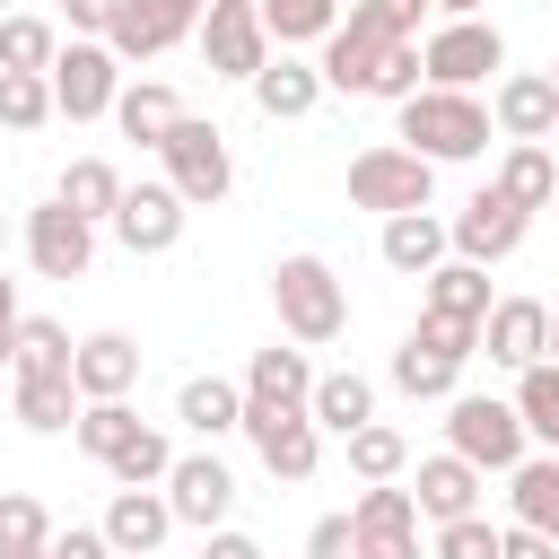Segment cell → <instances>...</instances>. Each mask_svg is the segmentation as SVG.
Listing matches in <instances>:
<instances>
[{
  "mask_svg": "<svg viewBox=\"0 0 559 559\" xmlns=\"http://www.w3.org/2000/svg\"><path fill=\"white\" fill-rule=\"evenodd\" d=\"M393 140L419 148L428 166H454V157H480L489 148V105L472 87H419L393 105Z\"/></svg>",
  "mask_w": 559,
  "mask_h": 559,
  "instance_id": "obj_1",
  "label": "cell"
},
{
  "mask_svg": "<svg viewBox=\"0 0 559 559\" xmlns=\"http://www.w3.org/2000/svg\"><path fill=\"white\" fill-rule=\"evenodd\" d=\"M271 306H280V332H288L297 349H323V341L349 332V288L332 280L323 253H288V262L271 271Z\"/></svg>",
  "mask_w": 559,
  "mask_h": 559,
  "instance_id": "obj_2",
  "label": "cell"
},
{
  "mask_svg": "<svg viewBox=\"0 0 559 559\" xmlns=\"http://www.w3.org/2000/svg\"><path fill=\"white\" fill-rule=\"evenodd\" d=\"M349 201H358V210H384V218L428 210V201H437V166H428L419 148H402V140H376V148L349 157Z\"/></svg>",
  "mask_w": 559,
  "mask_h": 559,
  "instance_id": "obj_3",
  "label": "cell"
},
{
  "mask_svg": "<svg viewBox=\"0 0 559 559\" xmlns=\"http://www.w3.org/2000/svg\"><path fill=\"white\" fill-rule=\"evenodd\" d=\"M445 445L480 472H515L524 463V411L498 402V393H454L445 402Z\"/></svg>",
  "mask_w": 559,
  "mask_h": 559,
  "instance_id": "obj_4",
  "label": "cell"
},
{
  "mask_svg": "<svg viewBox=\"0 0 559 559\" xmlns=\"http://www.w3.org/2000/svg\"><path fill=\"white\" fill-rule=\"evenodd\" d=\"M245 437L262 454L271 480H314V454H323V428L306 402H271V393H245Z\"/></svg>",
  "mask_w": 559,
  "mask_h": 559,
  "instance_id": "obj_5",
  "label": "cell"
},
{
  "mask_svg": "<svg viewBox=\"0 0 559 559\" xmlns=\"http://www.w3.org/2000/svg\"><path fill=\"white\" fill-rule=\"evenodd\" d=\"M157 157H166V183H175L192 210H218L227 183H236V157H227V131H218V122H192V114H183Z\"/></svg>",
  "mask_w": 559,
  "mask_h": 559,
  "instance_id": "obj_6",
  "label": "cell"
},
{
  "mask_svg": "<svg viewBox=\"0 0 559 559\" xmlns=\"http://www.w3.org/2000/svg\"><path fill=\"white\" fill-rule=\"evenodd\" d=\"M192 35H201V61H210L218 79H245V87H253V70L271 61V26H262V0H210Z\"/></svg>",
  "mask_w": 559,
  "mask_h": 559,
  "instance_id": "obj_7",
  "label": "cell"
},
{
  "mask_svg": "<svg viewBox=\"0 0 559 559\" xmlns=\"http://www.w3.org/2000/svg\"><path fill=\"white\" fill-rule=\"evenodd\" d=\"M419 61H428V87H472V79L507 70V35H498L489 17H445V26L419 44Z\"/></svg>",
  "mask_w": 559,
  "mask_h": 559,
  "instance_id": "obj_8",
  "label": "cell"
},
{
  "mask_svg": "<svg viewBox=\"0 0 559 559\" xmlns=\"http://www.w3.org/2000/svg\"><path fill=\"white\" fill-rule=\"evenodd\" d=\"M393 44H402V35H384L376 17H358V9H349V17L323 35V61H314V70H323V87H341V96H376V79H384Z\"/></svg>",
  "mask_w": 559,
  "mask_h": 559,
  "instance_id": "obj_9",
  "label": "cell"
},
{
  "mask_svg": "<svg viewBox=\"0 0 559 559\" xmlns=\"http://www.w3.org/2000/svg\"><path fill=\"white\" fill-rule=\"evenodd\" d=\"M114 96H122V52H114V44H70V52H52V105H61L70 122L114 114Z\"/></svg>",
  "mask_w": 559,
  "mask_h": 559,
  "instance_id": "obj_10",
  "label": "cell"
},
{
  "mask_svg": "<svg viewBox=\"0 0 559 559\" xmlns=\"http://www.w3.org/2000/svg\"><path fill=\"white\" fill-rule=\"evenodd\" d=\"M524 227H533V210H524V201H507L498 183H480V192L445 218V236H454V253H463V262H507V253L524 245Z\"/></svg>",
  "mask_w": 559,
  "mask_h": 559,
  "instance_id": "obj_11",
  "label": "cell"
},
{
  "mask_svg": "<svg viewBox=\"0 0 559 559\" xmlns=\"http://www.w3.org/2000/svg\"><path fill=\"white\" fill-rule=\"evenodd\" d=\"M26 262H35L44 280H87V262H96V218H79L70 201L26 210Z\"/></svg>",
  "mask_w": 559,
  "mask_h": 559,
  "instance_id": "obj_12",
  "label": "cell"
},
{
  "mask_svg": "<svg viewBox=\"0 0 559 559\" xmlns=\"http://www.w3.org/2000/svg\"><path fill=\"white\" fill-rule=\"evenodd\" d=\"M358 524V559H419V498L393 480H367V498L349 507Z\"/></svg>",
  "mask_w": 559,
  "mask_h": 559,
  "instance_id": "obj_13",
  "label": "cell"
},
{
  "mask_svg": "<svg viewBox=\"0 0 559 559\" xmlns=\"http://www.w3.org/2000/svg\"><path fill=\"white\" fill-rule=\"evenodd\" d=\"M183 218H192V201H183L175 183H122L114 236H122L131 253H175V245H183Z\"/></svg>",
  "mask_w": 559,
  "mask_h": 559,
  "instance_id": "obj_14",
  "label": "cell"
},
{
  "mask_svg": "<svg viewBox=\"0 0 559 559\" xmlns=\"http://www.w3.org/2000/svg\"><path fill=\"white\" fill-rule=\"evenodd\" d=\"M166 498H175V524H201V533H218V524H227V507H236V472H227L218 454H175V472H166Z\"/></svg>",
  "mask_w": 559,
  "mask_h": 559,
  "instance_id": "obj_15",
  "label": "cell"
},
{
  "mask_svg": "<svg viewBox=\"0 0 559 559\" xmlns=\"http://www.w3.org/2000/svg\"><path fill=\"white\" fill-rule=\"evenodd\" d=\"M480 349H489L498 367H533V358H550V306H542V297H498L489 323H480Z\"/></svg>",
  "mask_w": 559,
  "mask_h": 559,
  "instance_id": "obj_16",
  "label": "cell"
},
{
  "mask_svg": "<svg viewBox=\"0 0 559 559\" xmlns=\"http://www.w3.org/2000/svg\"><path fill=\"white\" fill-rule=\"evenodd\" d=\"M489 122H498L507 140H550V131H559V79H550V70H515V79H498Z\"/></svg>",
  "mask_w": 559,
  "mask_h": 559,
  "instance_id": "obj_17",
  "label": "cell"
},
{
  "mask_svg": "<svg viewBox=\"0 0 559 559\" xmlns=\"http://www.w3.org/2000/svg\"><path fill=\"white\" fill-rule=\"evenodd\" d=\"M411 498H419V515H428V524H454V515H480V463H463V454L445 445V454H428V463H419V480H411Z\"/></svg>",
  "mask_w": 559,
  "mask_h": 559,
  "instance_id": "obj_18",
  "label": "cell"
},
{
  "mask_svg": "<svg viewBox=\"0 0 559 559\" xmlns=\"http://www.w3.org/2000/svg\"><path fill=\"white\" fill-rule=\"evenodd\" d=\"M166 533H175V498H157V489H114V507H105V542H114L122 559H148Z\"/></svg>",
  "mask_w": 559,
  "mask_h": 559,
  "instance_id": "obj_19",
  "label": "cell"
},
{
  "mask_svg": "<svg viewBox=\"0 0 559 559\" xmlns=\"http://www.w3.org/2000/svg\"><path fill=\"white\" fill-rule=\"evenodd\" d=\"M70 376H79V393H87V402H114V393H131V384H140V341H131V332H87Z\"/></svg>",
  "mask_w": 559,
  "mask_h": 559,
  "instance_id": "obj_20",
  "label": "cell"
},
{
  "mask_svg": "<svg viewBox=\"0 0 559 559\" xmlns=\"http://www.w3.org/2000/svg\"><path fill=\"white\" fill-rule=\"evenodd\" d=\"M314 96H323V70H314V61H297V52H280V61H262V70H253V105H262L271 122L314 114Z\"/></svg>",
  "mask_w": 559,
  "mask_h": 559,
  "instance_id": "obj_21",
  "label": "cell"
},
{
  "mask_svg": "<svg viewBox=\"0 0 559 559\" xmlns=\"http://www.w3.org/2000/svg\"><path fill=\"white\" fill-rule=\"evenodd\" d=\"M192 26H175L157 0H114V17H105V44L122 52V61H157L166 44H183Z\"/></svg>",
  "mask_w": 559,
  "mask_h": 559,
  "instance_id": "obj_22",
  "label": "cell"
},
{
  "mask_svg": "<svg viewBox=\"0 0 559 559\" xmlns=\"http://www.w3.org/2000/svg\"><path fill=\"white\" fill-rule=\"evenodd\" d=\"M79 411H87L79 376H17V428L61 437V428H79Z\"/></svg>",
  "mask_w": 559,
  "mask_h": 559,
  "instance_id": "obj_23",
  "label": "cell"
},
{
  "mask_svg": "<svg viewBox=\"0 0 559 559\" xmlns=\"http://www.w3.org/2000/svg\"><path fill=\"white\" fill-rule=\"evenodd\" d=\"M507 507H515V524H533V533L559 542V454H524L507 472Z\"/></svg>",
  "mask_w": 559,
  "mask_h": 559,
  "instance_id": "obj_24",
  "label": "cell"
},
{
  "mask_svg": "<svg viewBox=\"0 0 559 559\" xmlns=\"http://www.w3.org/2000/svg\"><path fill=\"white\" fill-rule=\"evenodd\" d=\"M114 122H122V140H140V148H166V131L183 122V105H175V87L131 79V87L114 96Z\"/></svg>",
  "mask_w": 559,
  "mask_h": 559,
  "instance_id": "obj_25",
  "label": "cell"
},
{
  "mask_svg": "<svg viewBox=\"0 0 559 559\" xmlns=\"http://www.w3.org/2000/svg\"><path fill=\"white\" fill-rule=\"evenodd\" d=\"M445 253H454L445 218H428V210H402V218H384V262H393V271H419V280H428Z\"/></svg>",
  "mask_w": 559,
  "mask_h": 559,
  "instance_id": "obj_26",
  "label": "cell"
},
{
  "mask_svg": "<svg viewBox=\"0 0 559 559\" xmlns=\"http://www.w3.org/2000/svg\"><path fill=\"white\" fill-rule=\"evenodd\" d=\"M454 376H463V358L437 349V341H419V332L393 349V384H402L411 402H454Z\"/></svg>",
  "mask_w": 559,
  "mask_h": 559,
  "instance_id": "obj_27",
  "label": "cell"
},
{
  "mask_svg": "<svg viewBox=\"0 0 559 559\" xmlns=\"http://www.w3.org/2000/svg\"><path fill=\"white\" fill-rule=\"evenodd\" d=\"M175 419H183L192 437H227V428H245V384H227V376H192V384L175 393Z\"/></svg>",
  "mask_w": 559,
  "mask_h": 559,
  "instance_id": "obj_28",
  "label": "cell"
},
{
  "mask_svg": "<svg viewBox=\"0 0 559 559\" xmlns=\"http://www.w3.org/2000/svg\"><path fill=\"white\" fill-rule=\"evenodd\" d=\"M498 192L524 201V210H550V201H559V157H550L542 140H515V148L498 157Z\"/></svg>",
  "mask_w": 559,
  "mask_h": 559,
  "instance_id": "obj_29",
  "label": "cell"
},
{
  "mask_svg": "<svg viewBox=\"0 0 559 559\" xmlns=\"http://www.w3.org/2000/svg\"><path fill=\"white\" fill-rule=\"evenodd\" d=\"M428 314H463V323H489V262H437L428 271Z\"/></svg>",
  "mask_w": 559,
  "mask_h": 559,
  "instance_id": "obj_30",
  "label": "cell"
},
{
  "mask_svg": "<svg viewBox=\"0 0 559 559\" xmlns=\"http://www.w3.org/2000/svg\"><path fill=\"white\" fill-rule=\"evenodd\" d=\"M306 411H314V428L358 437V428L376 419V384H367V376H349V367H341V376H314V402H306Z\"/></svg>",
  "mask_w": 559,
  "mask_h": 559,
  "instance_id": "obj_31",
  "label": "cell"
},
{
  "mask_svg": "<svg viewBox=\"0 0 559 559\" xmlns=\"http://www.w3.org/2000/svg\"><path fill=\"white\" fill-rule=\"evenodd\" d=\"M52 201H70L79 218H114V210H122V175H114L105 157H70L61 183H52Z\"/></svg>",
  "mask_w": 559,
  "mask_h": 559,
  "instance_id": "obj_32",
  "label": "cell"
},
{
  "mask_svg": "<svg viewBox=\"0 0 559 559\" xmlns=\"http://www.w3.org/2000/svg\"><path fill=\"white\" fill-rule=\"evenodd\" d=\"M515 411H524V437H542L559 454V358L515 367Z\"/></svg>",
  "mask_w": 559,
  "mask_h": 559,
  "instance_id": "obj_33",
  "label": "cell"
},
{
  "mask_svg": "<svg viewBox=\"0 0 559 559\" xmlns=\"http://www.w3.org/2000/svg\"><path fill=\"white\" fill-rule=\"evenodd\" d=\"M70 367H79V341L52 314H17V376H70Z\"/></svg>",
  "mask_w": 559,
  "mask_h": 559,
  "instance_id": "obj_34",
  "label": "cell"
},
{
  "mask_svg": "<svg viewBox=\"0 0 559 559\" xmlns=\"http://www.w3.org/2000/svg\"><path fill=\"white\" fill-rule=\"evenodd\" d=\"M245 393H271V402H314V367H306V349H253V367H245Z\"/></svg>",
  "mask_w": 559,
  "mask_h": 559,
  "instance_id": "obj_35",
  "label": "cell"
},
{
  "mask_svg": "<svg viewBox=\"0 0 559 559\" xmlns=\"http://www.w3.org/2000/svg\"><path fill=\"white\" fill-rule=\"evenodd\" d=\"M52 114V70H0V131H35Z\"/></svg>",
  "mask_w": 559,
  "mask_h": 559,
  "instance_id": "obj_36",
  "label": "cell"
},
{
  "mask_svg": "<svg viewBox=\"0 0 559 559\" xmlns=\"http://www.w3.org/2000/svg\"><path fill=\"white\" fill-rule=\"evenodd\" d=\"M262 26H271L280 52H288V44H323V35L341 26V0H262Z\"/></svg>",
  "mask_w": 559,
  "mask_h": 559,
  "instance_id": "obj_37",
  "label": "cell"
},
{
  "mask_svg": "<svg viewBox=\"0 0 559 559\" xmlns=\"http://www.w3.org/2000/svg\"><path fill=\"white\" fill-rule=\"evenodd\" d=\"M131 437H140V411H131L122 393H114V402H87V411H79V445H87L96 463H114V454H122Z\"/></svg>",
  "mask_w": 559,
  "mask_h": 559,
  "instance_id": "obj_38",
  "label": "cell"
},
{
  "mask_svg": "<svg viewBox=\"0 0 559 559\" xmlns=\"http://www.w3.org/2000/svg\"><path fill=\"white\" fill-rule=\"evenodd\" d=\"M105 472H114V489H166V472H175V445H166L157 428H140V437H131V445H122Z\"/></svg>",
  "mask_w": 559,
  "mask_h": 559,
  "instance_id": "obj_39",
  "label": "cell"
},
{
  "mask_svg": "<svg viewBox=\"0 0 559 559\" xmlns=\"http://www.w3.org/2000/svg\"><path fill=\"white\" fill-rule=\"evenodd\" d=\"M402 463H411V445H402V428H384V419H367V428L349 437V472H358V480H402Z\"/></svg>",
  "mask_w": 559,
  "mask_h": 559,
  "instance_id": "obj_40",
  "label": "cell"
},
{
  "mask_svg": "<svg viewBox=\"0 0 559 559\" xmlns=\"http://www.w3.org/2000/svg\"><path fill=\"white\" fill-rule=\"evenodd\" d=\"M52 26L44 17H0V70H52Z\"/></svg>",
  "mask_w": 559,
  "mask_h": 559,
  "instance_id": "obj_41",
  "label": "cell"
},
{
  "mask_svg": "<svg viewBox=\"0 0 559 559\" xmlns=\"http://www.w3.org/2000/svg\"><path fill=\"white\" fill-rule=\"evenodd\" d=\"M44 542H52L44 507H35L26 489H0V550H44Z\"/></svg>",
  "mask_w": 559,
  "mask_h": 559,
  "instance_id": "obj_42",
  "label": "cell"
},
{
  "mask_svg": "<svg viewBox=\"0 0 559 559\" xmlns=\"http://www.w3.org/2000/svg\"><path fill=\"white\" fill-rule=\"evenodd\" d=\"M437 559H498L489 515H454V524H437Z\"/></svg>",
  "mask_w": 559,
  "mask_h": 559,
  "instance_id": "obj_43",
  "label": "cell"
},
{
  "mask_svg": "<svg viewBox=\"0 0 559 559\" xmlns=\"http://www.w3.org/2000/svg\"><path fill=\"white\" fill-rule=\"evenodd\" d=\"M411 332H419V341H437V349H454V358H472V349H480V323H463V314H428V306H419V323H411Z\"/></svg>",
  "mask_w": 559,
  "mask_h": 559,
  "instance_id": "obj_44",
  "label": "cell"
},
{
  "mask_svg": "<svg viewBox=\"0 0 559 559\" xmlns=\"http://www.w3.org/2000/svg\"><path fill=\"white\" fill-rule=\"evenodd\" d=\"M419 9H437V0H358V17H376V26L402 35V44H419Z\"/></svg>",
  "mask_w": 559,
  "mask_h": 559,
  "instance_id": "obj_45",
  "label": "cell"
},
{
  "mask_svg": "<svg viewBox=\"0 0 559 559\" xmlns=\"http://www.w3.org/2000/svg\"><path fill=\"white\" fill-rule=\"evenodd\" d=\"M44 559H122V550L105 542V524H70V533L44 542Z\"/></svg>",
  "mask_w": 559,
  "mask_h": 559,
  "instance_id": "obj_46",
  "label": "cell"
},
{
  "mask_svg": "<svg viewBox=\"0 0 559 559\" xmlns=\"http://www.w3.org/2000/svg\"><path fill=\"white\" fill-rule=\"evenodd\" d=\"M306 559H358V524H349V515H323V524L306 533Z\"/></svg>",
  "mask_w": 559,
  "mask_h": 559,
  "instance_id": "obj_47",
  "label": "cell"
},
{
  "mask_svg": "<svg viewBox=\"0 0 559 559\" xmlns=\"http://www.w3.org/2000/svg\"><path fill=\"white\" fill-rule=\"evenodd\" d=\"M498 559H559V542L533 533V524H507V533H498Z\"/></svg>",
  "mask_w": 559,
  "mask_h": 559,
  "instance_id": "obj_48",
  "label": "cell"
},
{
  "mask_svg": "<svg viewBox=\"0 0 559 559\" xmlns=\"http://www.w3.org/2000/svg\"><path fill=\"white\" fill-rule=\"evenodd\" d=\"M201 559H262V542H253V533H236V524H218Z\"/></svg>",
  "mask_w": 559,
  "mask_h": 559,
  "instance_id": "obj_49",
  "label": "cell"
},
{
  "mask_svg": "<svg viewBox=\"0 0 559 559\" xmlns=\"http://www.w3.org/2000/svg\"><path fill=\"white\" fill-rule=\"evenodd\" d=\"M0 367H17V280H0Z\"/></svg>",
  "mask_w": 559,
  "mask_h": 559,
  "instance_id": "obj_50",
  "label": "cell"
},
{
  "mask_svg": "<svg viewBox=\"0 0 559 559\" xmlns=\"http://www.w3.org/2000/svg\"><path fill=\"white\" fill-rule=\"evenodd\" d=\"M105 17H114V0H70V26H96L105 35Z\"/></svg>",
  "mask_w": 559,
  "mask_h": 559,
  "instance_id": "obj_51",
  "label": "cell"
},
{
  "mask_svg": "<svg viewBox=\"0 0 559 559\" xmlns=\"http://www.w3.org/2000/svg\"><path fill=\"white\" fill-rule=\"evenodd\" d=\"M157 9H166L175 26H201V9H210V0H157Z\"/></svg>",
  "mask_w": 559,
  "mask_h": 559,
  "instance_id": "obj_52",
  "label": "cell"
},
{
  "mask_svg": "<svg viewBox=\"0 0 559 559\" xmlns=\"http://www.w3.org/2000/svg\"><path fill=\"white\" fill-rule=\"evenodd\" d=\"M437 9H445V17H480V0H437Z\"/></svg>",
  "mask_w": 559,
  "mask_h": 559,
  "instance_id": "obj_53",
  "label": "cell"
},
{
  "mask_svg": "<svg viewBox=\"0 0 559 559\" xmlns=\"http://www.w3.org/2000/svg\"><path fill=\"white\" fill-rule=\"evenodd\" d=\"M550 358H559V306H550Z\"/></svg>",
  "mask_w": 559,
  "mask_h": 559,
  "instance_id": "obj_54",
  "label": "cell"
},
{
  "mask_svg": "<svg viewBox=\"0 0 559 559\" xmlns=\"http://www.w3.org/2000/svg\"><path fill=\"white\" fill-rule=\"evenodd\" d=\"M0 559H44V550H0Z\"/></svg>",
  "mask_w": 559,
  "mask_h": 559,
  "instance_id": "obj_55",
  "label": "cell"
},
{
  "mask_svg": "<svg viewBox=\"0 0 559 559\" xmlns=\"http://www.w3.org/2000/svg\"><path fill=\"white\" fill-rule=\"evenodd\" d=\"M0 245H9V218H0Z\"/></svg>",
  "mask_w": 559,
  "mask_h": 559,
  "instance_id": "obj_56",
  "label": "cell"
},
{
  "mask_svg": "<svg viewBox=\"0 0 559 559\" xmlns=\"http://www.w3.org/2000/svg\"><path fill=\"white\" fill-rule=\"evenodd\" d=\"M550 79H559V61H550Z\"/></svg>",
  "mask_w": 559,
  "mask_h": 559,
  "instance_id": "obj_57",
  "label": "cell"
},
{
  "mask_svg": "<svg viewBox=\"0 0 559 559\" xmlns=\"http://www.w3.org/2000/svg\"><path fill=\"white\" fill-rule=\"evenodd\" d=\"M61 9H70V0H61Z\"/></svg>",
  "mask_w": 559,
  "mask_h": 559,
  "instance_id": "obj_58",
  "label": "cell"
},
{
  "mask_svg": "<svg viewBox=\"0 0 559 559\" xmlns=\"http://www.w3.org/2000/svg\"><path fill=\"white\" fill-rule=\"evenodd\" d=\"M550 140H559V131H550Z\"/></svg>",
  "mask_w": 559,
  "mask_h": 559,
  "instance_id": "obj_59",
  "label": "cell"
},
{
  "mask_svg": "<svg viewBox=\"0 0 559 559\" xmlns=\"http://www.w3.org/2000/svg\"><path fill=\"white\" fill-rule=\"evenodd\" d=\"M550 210H559V201H550Z\"/></svg>",
  "mask_w": 559,
  "mask_h": 559,
  "instance_id": "obj_60",
  "label": "cell"
}]
</instances>
